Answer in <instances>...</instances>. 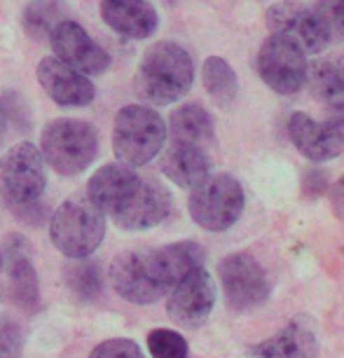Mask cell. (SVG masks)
Returning <instances> with one entry per match:
<instances>
[{
  "instance_id": "8",
  "label": "cell",
  "mask_w": 344,
  "mask_h": 358,
  "mask_svg": "<svg viewBox=\"0 0 344 358\" xmlns=\"http://www.w3.org/2000/svg\"><path fill=\"white\" fill-rule=\"evenodd\" d=\"M255 69L262 83L283 96L298 94L307 85L309 76L307 54L291 40L274 36V33L262 43L258 59H255Z\"/></svg>"
},
{
  "instance_id": "2",
  "label": "cell",
  "mask_w": 344,
  "mask_h": 358,
  "mask_svg": "<svg viewBox=\"0 0 344 358\" xmlns=\"http://www.w3.org/2000/svg\"><path fill=\"white\" fill-rule=\"evenodd\" d=\"M194 83V64L185 47L176 43H155L148 47L136 71V92L152 106L180 101Z\"/></svg>"
},
{
  "instance_id": "27",
  "label": "cell",
  "mask_w": 344,
  "mask_h": 358,
  "mask_svg": "<svg viewBox=\"0 0 344 358\" xmlns=\"http://www.w3.org/2000/svg\"><path fill=\"white\" fill-rule=\"evenodd\" d=\"M89 358H145V356L138 344L129 340V337H113V340L96 344L92 349Z\"/></svg>"
},
{
  "instance_id": "23",
  "label": "cell",
  "mask_w": 344,
  "mask_h": 358,
  "mask_svg": "<svg viewBox=\"0 0 344 358\" xmlns=\"http://www.w3.org/2000/svg\"><path fill=\"white\" fill-rule=\"evenodd\" d=\"M64 19H69L66 0H31L24 10V29L33 40L45 43Z\"/></svg>"
},
{
  "instance_id": "31",
  "label": "cell",
  "mask_w": 344,
  "mask_h": 358,
  "mask_svg": "<svg viewBox=\"0 0 344 358\" xmlns=\"http://www.w3.org/2000/svg\"><path fill=\"white\" fill-rule=\"evenodd\" d=\"M328 187L326 173L321 169H312V171H305V192H312L314 197L316 194H323Z\"/></svg>"
},
{
  "instance_id": "3",
  "label": "cell",
  "mask_w": 344,
  "mask_h": 358,
  "mask_svg": "<svg viewBox=\"0 0 344 358\" xmlns=\"http://www.w3.org/2000/svg\"><path fill=\"white\" fill-rule=\"evenodd\" d=\"M106 236V213L87 194H73L50 218V239L71 260L89 258Z\"/></svg>"
},
{
  "instance_id": "7",
  "label": "cell",
  "mask_w": 344,
  "mask_h": 358,
  "mask_svg": "<svg viewBox=\"0 0 344 358\" xmlns=\"http://www.w3.org/2000/svg\"><path fill=\"white\" fill-rule=\"evenodd\" d=\"M45 187V159L33 143H17L0 157V197L8 208L40 199Z\"/></svg>"
},
{
  "instance_id": "12",
  "label": "cell",
  "mask_w": 344,
  "mask_h": 358,
  "mask_svg": "<svg viewBox=\"0 0 344 358\" xmlns=\"http://www.w3.org/2000/svg\"><path fill=\"white\" fill-rule=\"evenodd\" d=\"M50 47L54 57L59 62H64L71 69L80 71L83 76H101L110 69V54L94 40L89 33L85 31V26L78 22L64 19L50 33Z\"/></svg>"
},
{
  "instance_id": "25",
  "label": "cell",
  "mask_w": 344,
  "mask_h": 358,
  "mask_svg": "<svg viewBox=\"0 0 344 358\" xmlns=\"http://www.w3.org/2000/svg\"><path fill=\"white\" fill-rule=\"evenodd\" d=\"M66 286L71 293L83 302H92L101 295L103 288V276H101V265L89 258H78L73 265L66 267Z\"/></svg>"
},
{
  "instance_id": "1",
  "label": "cell",
  "mask_w": 344,
  "mask_h": 358,
  "mask_svg": "<svg viewBox=\"0 0 344 358\" xmlns=\"http://www.w3.org/2000/svg\"><path fill=\"white\" fill-rule=\"evenodd\" d=\"M206 253L197 241H176L155 251H127L113 262L110 283L131 305H152L197 267H204Z\"/></svg>"
},
{
  "instance_id": "26",
  "label": "cell",
  "mask_w": 344,
  "mask_h": 358,
  "mask_svg": "<svg viewBox=\"0 0 344 358\" xmlns=\"http://www.w3.org/2000/svg\"><path fill=\"white\" fill-rule=\"evenodd\" d=\"M148 351L152 358H187V342L176 330L155 328L148 335Z\"/></svg>"
},
{
  "instance_id": "35",
  "label": "cell",
  "mask_w": 344,
  "mask_h": 358,
  "mask_svg": "<svg viewBox=\"0 0 344 358\" xmlns=\"http://www.w3.org/2000/svg\"><path fill=\"white\" fill-rule=\"evenodd\" d=\"M169 3H176V0H169Z\"/></svg>"
},
{
  "instance_id": "21",
  "label": "cell",
  "mask_w": 344,
  "mask_h": 358,
  "mask_svg": "<svg viewBox=\"0 0 344 358\" xmlns=\"http://www.w3.org/2000/svg\"><path fill=\"white\" fill-rule=\"evenodd\" d=\"M169 136L173 143H190L206 148L215 136L213 117L199 103H185L169 117Z\"/></svg>"
},
{
  "instance_id": "33",
  "label": "cell",
  "mask_w": 344,
  "mask_h": 358,
  "mask_svg": "<svg viewBox=\"0 0 344 358\" xmlns=\"http://www.w3.org/2000/svg\"><path fill=\"white\" fill-rule=\"evenodd\" d=\"M5 131H8V115H5V108L0 103V143L5 138Z\"/></svg>"
},
{
  "instance_id": "34",
  "label": "cell",
  "mask_w": 344,
  "mask_h": 358,
  "mask_svg": "<svg viewBox=\"0 0 344 358\" xmlns=\"http://www.w3.org/2000/svg\"><path fill=\"white\" fill-rule=\"evenodd\" d=\"M3 260H5V258H3V253H0V267H3Z\"/></svg>"
},
{
  "instance_id": "5",
  "label": "cell",
  "mask_w": 344,
  "mask_h": 358,
  "mask_svg": "<svg viewBox=\"0 0 344 358\" xmlns=\"http://www.w3.org/2000/svg\"><path fill=\"white\" fill-rule=\"evenodd\" d=\"M43 159L59 176H78L92 166L99 152V131L85 120L59 117L43 129Z\"/></svg>"
},
{
  "instance_id": "32",
  "label": "cell",
  "mask_w": 344,
  "mask_h": 358,
  "mask_svg": "<svg viewBox=\"0 0 344 358\" xmlns=\"http://www.w3.org/2000/svg\"><path fill=\"white\" fill-rule=\"evenodd\" d=\"M330 201H333L337 215L344 218V176L333 185V190H330Z\"/></svg>"
},
{
  "instance_id": "17",
  "label": "cell",
  "mask_w": 344,
  "mask_h": 358,
  "mask_svg": "<svg viewBox=\"0 0 344 358\" xmlns=\"http://www.w3.org/2000/svg\"><path fill=\"white\" fill-rule=\"evenodd\" d=\"M101 17L122 38L145 40L159 26L157 10L148 0H101Z\"/></svg>"
},
{
  "instance_id": "29",
  "label": "cell",
  "mask_w": 344,
  "mask_h": 358,
  "mask_svg": "<svg viewBox=\"0 0 344 358\" xmlns=\"http://www.w3.org/2000/svg\"><path fill=\"white\" fill-rule=\"evenodd\" d=\"M316 15L333 38H344V0H319Z\"/></svg>"
},
{
  "instance_id": "16",
  "label": "cell",
  "mask_w": 344,
  "mask_h": 358,
  "mask_svg": "<svg viewBox=\"0 0 344 358\" xmlns=\"http://www.w3.org/2000/svg\"><path fill=\"white\" fill-rule=\"evenodd\" d=\"M248 358H316L319 356V333L312 319L295 316L279 333L248 349Z\"/></svg>"
},
{
  "instance_id": "19",
  "label": "cell",
  "mask_w": 344,
  "mask_h": 358,
  "mask_svg": "<svg viewBox=\"0 0 344 358\" xmlns=\"http://www.w3.org/2000/svg\"><path fill=\"white\" fill-rule=\"evenodd\" d=\"M162 173L171 180L173 185L192 190L211 173V162H208L206 148L190 145V143H173L162 155Z\"/></svg>"
},
{
  "instance_id": "20",
  "label": "cell",
  "mask_w": 344,
  "mask_h": 358,
  "mask_svg": "<svg viewBox=\"0 0 344 358\" xmlns=\"http://www.w3.org/2000/svg\"><path fill=\"white\" fill-rule=\"evenodd\" d=\"M8 276H10V293L17 305L24 309H36L40 300V281L31 255L22 248V239H15L8 248Z\"/></svg>"
},
{
  "instance_id": "14",
  "label": "cell",
  "mask_w": 344,
  "mask_h": 358,
  "mask_svg": "<svg viewBox=\"0 0 344 358\" xmlns=\"http://www.w3.org/2000/svg\"><path fill=\"white\" fill-rule=\"evenodd\" d=\"M288 138L309 162H330L344 150V117L335 115L326 122H316L307 113H293L288 117Z\"/></svg>"
},
{
  "instance_id": "6",
  "label": "cell",
  "mask_w": 344,
  "mask_h": 358,
  "mask_svg": "<svg viewBox=\"0 0 344 358\" xmlns=\"http://www.w3.org/2000/svg\"><path fill=\"white\" fill-rule=\"evenodd\" d=\"M244 187L229 173H208L190 190V218L206 232H225L244 213Z\"/></svg>"
},
{
  "instance_id": "24",
  "label": "cell",
  "mask_w": 344,
  "mask_h": 358,
  "mask_svg": "<svg viewBox=\"0 0 344 358\" xmlns=\"http://www.w3.org/2000/svg\"><path fill=\"white\" fill-rule=\"evenodd\" d=\"M201 83H204V90L208 92V96H211L215 103L229 106L237 99V92H239L237 73H234V69L222 57L206 59L204 66H201Z\"/></svg>"
},
{
  "instance_id": "15",
  "label": "cell",
  "mask_w": 344,
  "mask_h": 358,
  "mask_svg": "<svg viewBox=\"0 0 344 358\" xmlns=\"http://www.w3.org/2000/svg\"><path fill=\"white\" fill-rule=\"evenodd\" d=\"M38 83L47 92L54 103L66 108H83L89 106L96 96V87L87 76L71 69L57 57H47L38 64Z\"/></svg>"
},
{
  "instance_id": "9",
  "label": "cell",
  "mask_w": 344,
  "mask_h": 358,
  "mask_svg": "<svg viewBox=\"0 0 344 358\" xmlns=\"http://www.w3.org/2000/svg\"><path fill=\"white\" fill-rule=\"evenodd\" d=\"M218 279L225 293L227 305L237 312L260 307L272 293V281L265 272V267L253 258L251 253H229L220 260Z\"/></svg>"
},
{
  "instance_id": "28",
  "label": "cell",
  "mask_w": 344,
  "mask_h": 358,
  "mask_svg": "<svg viewBox=\"0 0 344 358\" xmlns=\"http://www.w3.org/2000/svg\"><path fill=\"white\" fill-rule=\"evenodd\" d=\"M24 349V333L19 323L0 314V358H19Z\"/></svg>"
},
{
  "instance_id": "4",
  "label": "cell",
  "mask_w": 344,
  "mask_h": 358,
  "mask_svg": "<svg viewBox=\"0 0 344 358\" xmlns=\"http://www.w3.org/2000/svg\"><path fill=\"white\" fill-rule=\"evenodd\" d=\"M166 124L157 110L143 103L120 108L113 127V150L120 162L131 169L145 166L162 152Z\"/></svg>"
},
{
  "instance_id": "13",
  "label": "cell",
  "mask_w": 344,
  "mask_h": 358,
  "mask_svg": "<svg viewBox=\"0 0 344 358\" xmlns=\"http://www.w3.org/2000/svg\"><path fill=\"white\" fill-rule=\"evenodd\" d=\"M173 208L171 194L157 180H138L134 192L122 204L110 211L113 222L124 232H143V229L157 227L169 218Z\"/></svg>"
},
{
  "instance_id": "11",
  "label": "cell",
  "mask_w": 344,
  "mask_h": 358,
  "mask_svg": "<svg viewBox=\"0 0 344 358\" xmlns=\"http://www.w3.org/2000/svg\"><path fill=\"white\" fill-rule=\"evenodd\" d=\"M215 307V283L204 267L192 269L171 288L166 302V314L176 326L199 328L204 326Z\"/></svg>"
},
{
  "instance_id": "30",
  "label": "cell",
  "mask_w": 344,
  "mask_h": 358,
  "mask_svg": "<svg viewBox=\"0 0 344 358\" xmlns=\"http://www.w3.org/2000/svg\"><path fill=\"white\" fill-rule=\"evenodd\" d=\"M10 213L15 215L17 220L26 222V225H43L47 220V206L43 204L40 199L36 201H29V204H17V206H10Z\"/></svg>"
},
{
  "instance_id": "10",
  "label": "cell",
  "mask_w": 344,
  "mask_h": 358,
  "mask_svg": "<svg viewBox=\"0 0 344 358\" xmlns=\"http://www.w3.org/2000/svg\"><path fill=\"white\" fill-rule=\"evenodd\" d=\"M265 22L274 36L291 40L305 54H319L330 45V33L316 15V10L295 0L274 3L267 10Z\"/></svg>"
},
{
  "instance_id": "22",
  "label": "cell",
  "mask_w": 344,
  "mask_h": 358,
  "mask_svg": "<svg viewBox=\"0 0 344 358\" xmlns=\"http://www.w3.org/2000/svg\"><path fill=\"white\" fill-rule=\"evenodd\" d=\"M307 83L316 101L330 106L337 115L344 113V57L316 62L309 71Z\"/></svg>"
},
{
  "instance_id": "18",
  "label": "cell",
  "mask_w": 344,
  "mask_h": 358,
  "mask_svg": "<svg viewBox=\"0 0 344 358\" xmlns=\"http://www.w3.org/2000/svg\"><path fill=\"white\" fill-rule=\"evenodd\" d=\"M138 180L141 176L131 166L122 164V162H110V164L101 166L89 178V183H87V197L103 213H110L115 206H120L134 192Z\"/></svg>"
}]
</instances>
